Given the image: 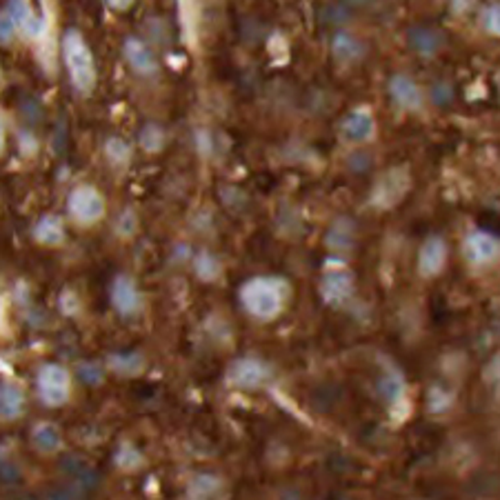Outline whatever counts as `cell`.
<instances>
[{"instance_id":"cell-1","label":"cell","mask_w":500,"mask_h":500,"mask_svg":"<svg viewBox=\"0 0 500 500\" xmlns=\"http://www.w3.org/2000/svg\"><path fill=\"white\" fill-rule=\"evenodd\" d=\"M289 287L285 280L258 276L241 287V303L249 316L258 320H274L287 303Z\"/></svg>"},{"instance_id":"cell-2","label":"cell","mask_w":500,"mask_h":500,"mask_svg":"<svg viewBox=\"0 0 500 500\" xmlns=\"http://www.w3.org/2000/svg\"><path fill=\"white\" fill-rule=\"evenodd\" d=\"M63 56L68 65L69 80L80 94H91L96 87V63L89 45L76 29H69L63 38Z\"/></svg>"},{"instance_id":"cell-3","label":"cell","mask_w":500,"mask_h":500,"mask_svg":"<svg viewBox=\"0 0 500 500\" xmlns=\"http://www.w3.org/2000/svg\"><path fill=\"white\" fill-rule=\"evenodd\" d=\"M36 387H38V396L45 405L49 407L65 405L71 396V376L68 367L58 365V362L43 365L40 367L38 376H36Z\"/></svg>"},{"instance_id":"cell-4","label":"cell","mask_w":500,"mask_h":500,"mask_svg":"<svg viewBox=\"0 0 500 500\" xmlns=\"http://www.w3.org/2000/svg\"><path fill=\"white\" fill-rule=\"evenodd\" d=\"M68 209L76 223L94 224L105 216V198L91 185H80L69 193Z\"/></svg>"},{"instance_id":"cell-5","label":"cell","mask_w":500,"mask_h":500,"mask_svg":"<svg viewBox=\"0 0 500 500\" xmlns=\"http://www.w3.org/2000/svg\"><path fill=\"white\" fill-rule=\"evenodd\" d=\"M411 178L410 172L405 167H396V170H390L382 173L376 182V187L371 190V203H374L379 209H390L398 205V203L405 198V193L410 192Z\"/></svg>"},{"instance_id":"cell-6","label":"cell","mask_w":500,"mask_h":500,"mask_svg":"<svg viewBox=\"0 0 500 500\" xmlns=\"http://www.w3.org/2000/svg\"><path fill=\"white\" fill-rule=\"evenodd\" d=\"M269 379V367L256 356L236 359L227 370V382L236 390H258Z\"/></svg>"},{"instance_id":"cell-7","label":"cell","mask_w":500,"mask_h":500,"mask_svg":"<svg viewBox=\"0 0 500 500\" xmlns=\"http://www.w3.org/2000/svg\"><path fill=\"white\" fill-rule=\"evenodd\" d=\"M463 256L474 267H484V265L496 263L500 258V238L489 232H472L463 243Z\"/></svg>"},{"instance_id":"cell-8","label":"cell","mask_w":500,"mask_h":500,"mask_svg":"<svg viewBox=\"0 0 500 500\" xmlns=\"http://www.w3.org/2000/svg\"><path fill=\"white\" fill-rule=\"evenodd\" d=\"M340 139L351 145H360L374 139L376 134V119L367 107H359V109H351L349 114L340 120L339 127Z\"/></svg>"},{"instance_id":"cell-9","label":"cell","mask_w":500,"mask_h":500,"mask_svg":"<svg viewBox=\"0 0 500 500\" xmlns=\"http://www.w3.org/2000/svg\"><path fill=\"white\" fill-rule=\"evenodd\" d=\"M318 292L328 305H343L354 294V274L345 267L328 269L320 278Z\"/></svg>"},{"instance_id":"cell-10","label":"cell","mask_w":500,"mask_h":500,"mask_svg":"<svg viewBox=\"0 0 500 500\" xmlns=\"http://www.w3.org/2000/svg\"><path fill=\"white\" fill-rule=\"evenodd\" d=\"M447 265V243L441 236H430L418 252V274L422 278H433Z\"/></svg>"},{"instance_id":"cell-11","label":"cell","mask_w":500,"mask_h":500,"mask_svg":"<svg viewBox=\"0 0 500 500\" xmlns=\"http://www.w3.org/2000/svg\"><path fill=\"white\" fill-rule=\"evenodd\" d=\"M390 96L394 99V103L405 111H421L422 103V89L418 87L414 78L405 74H394L390 78Z\"/></svg>"},{"instance_id":"cell-12","label":"cell","mask_w":500,"mask_h":500,"mask_svg":"<svg viewBox=\"0 0 500 500\" xmlns=\"http://www.w3.org/2000/svg\"><path fill=\"white\" fill-rule=\"evenodd\" d=\"M111 305L120 316H134L142 307L141 292L130 276H116L111 283Z\"/></svg>"},{"instance_id":"cell-13","label":"cell","mask_w":500,"mask_h":500,"mask_svg":"<svg viewBox=\"0 0 500 500\" xmlns=\"http://www.w3.org/2000/svg\"><path fill=\"white\" fill-rule=\"evenodd\" d=\"M122 52H125L127 63H130V68L134 69L136 74H141V76H154L156 74V69H158L156 56L145 43H142L141 38H127L125 45H122Z\"/></svg>"},{"instance_id":"cell-14","label":"cell","mask_w":500,"mask_h":500,"mask_svg":"<svg viewBox=\"0 0 500 500\" xmlns=\"http://www.w3.org/2000/svg\"><path fill=\"white\" fill-rule=\"evenodd\" d=\"M25 398L23 387L16 382H0V421H16L25 414Z\"/></svg>"},{"instance_id":"cell-15","label":"cell","mask_w":500,"mask_h":500,"mask_svg":"<svg viewBox=\"0 0 500 500\" xmlns=\"http://www.w3.org/2000/svg\"><path fill=\"white\" fill-rule=\"evenodd\" d=\"M34 241L45 245V247H58L65 241L63 218L54 216V214L40 218L34 227Z\"/></svg>"},{"instance_id":"cell-16","label":"cell","mask_w":500,"mask_h":500,"mask_svg":"<svg viewBox=\"0 0 500 500\" xmlns=\"http://www.w3.org/2000/svg\"><path fill=\"white\" fill-rule=\"evenodd\" d=\"M331 52H334V58L339 60V63L351 65L365 56V45H362L356 36L340 32L334 36V40H331Z\"/></svg>"},{"instance_id":"cell-17","label":"cell","mask_w":500,"mask_h":500,"mask_svg":"<svg viewBox=\"0 0 500 500\" xmlns=\"http://www.w3.org/2000/svg\"><path fill=\"white\" fill-rule=\"evenodd\" d=\"M34 447L43 453H56L63 447V432L54 425V422H40L34 433Z\"/></svg>"},{"instance_id":"cell-18","label":"cell","mask_w":500,"mask_h":500,"mask_svg":"<svg viewBox=\"0 0 500 500\" xmlns=\"http://www.w3.org/2000/svg\"><path fill=\"white\" fill-rule=\"evenodd\" d=\"M223 489V481L214 474H198L187 484V496L190 498H212Z\"/></svg>"},{"instance_id":"cell-19","label":"cell","mask_w":500,"mask_h":500,"mask_svg":"<svg viewBox=\"0 0 500 500\" xmlns=\"http://www.w3.org/2000/svg\"><path fill=\"white\" fill-rule=\"evenodd\" d=\"M193 272H196V276L201 278L203 283H212V280L221 276V263H218V258L214 256V254L201 252L196 260H193Z\"/></svg>"},{"instance_id":"cell-20","label":"cell","mask_w":500,"mask_h":500,"mask_svg":"<svg viewBox=\"0 0 500 500\" xmlns=\"http://www.w3.org/2000/svg\"><path fill=\"white\" fill-rule=\"evenodd\" d=\"M141 147L147 151V154H158V151L165 147V131H162L161 125L156 122H147L139 134Z\"/></svg>"},{"instance_id":"cell-21","label":"cell","mask_w":500,"mask_h":500,"mask_svg":"<svg viewBox=\"0 0 500 500\" xmlns=\"http://www.w3.org/2000/svg\"><path fill=\"white\" fill-rule=\"evenodd\" d=\"M351 243H354V224H351V221H347V218H340L329 229L328 245L331 249H349Z\"/></svg>"},{"instance_id":"cell-22","label":"cell","mask_w":500,"mask_h":500,"mask_svg":"<svg viewBox=\"0 0 500 500\" xmlns=\"http://www.w3.org/2000/svg\"><path fill=\"white\" fill-rule=\"evenodd\" d=\"M116 465L125 469V472H136V469L145 465V456H142L131 443H125V445H120L119 452H116Z\"/></svg>"},{"instance_id":"cell-23","label":"cell","mask_w":500,"mask_h":500,"mask_svg":"<svg viewBox=\"0 0 500 500\" xmlns=\"http://www.w3.org/2000/svg\"><path fill=\"white\" fill-rule=\"evenodd\" d=\"M111 370L116 371V374H139V371L145 367V360L141 359L139 354H116L109 359Z\"/></svg>"},{"instance_id":"cell-24","label":"cell","mask_w":500,"mask_h":500,"mask_svg":"<svg viewBox=\"0 0 500 500\" xmlns=\"http://www.w3.org/2000/svg\"><path fill=\"white\" fill-rule=\"evenodd\" d=\"M105 154L114 165H125L131 158V145L127 141L119 139V136H114V139H107Z\"/></svg>"},{"instance_id":"cell-25","label":"cell","mask_w":500,"mask_h":500,"mask_svg":"<svg viewBox=\"0 0 500 500\" xmlns=\"http://www.w3.org/2000/svg\"><path fill=\"white\" fill-rule=\"evenodd\" d=\"M411 45L418 54H436L438 47H441V38H438L436 32H430V29H421V32L411 34Z\"/></svg>"},{"instance_id":"cell-26","label":"cell","mask_w":500,"mask_h":500,"mask_svg":"<svg viewBox=\"0 0 500 500\" xmlns=\"http://www.w3.org/2000/svg\"><path fill=\"white\" fill-rule=\"evenodd\" d=\"M481 27L494 38H500V3H489L483 9Z\"/></svg>"},{"instance_id":"cell-27","label":"cell","mask_w":500,"mask_h":500,"mask_svg":"<svg viewBox=\"0 0 500 500\" xmlns=\"http://www.w3.org/2000/svg\"><path fill=\"white\" fill-rule=\"evenodd\" d=\"M136 229H139V218H136V214L131 212V209H127V212H122L119 216V221H116V234L122 238H130L134 236Z\"/></svg>"},{"instance_id":"cell-28","label":"cell","mask_w":500,"mask_h":500,"mask_svg":"<svg viewBox=\"0 0 500 500\" xmlns=\"http://www.w3.org/2000/svg\"><path fill=\"white\" fill-rule=\"evenodd\" d=\"M449 405H452V396L445 394L443 390H438V387H433L430 391V411L432 414H443V411L449 410Z\"/></svg>"},{"instance_id":"cell-29","label":"cell","mask_w":500,"mask_h":500,"mask_svg":"<svg viewBox=\"0 0 500 500\" xmlns=\"http://www.w3.org/2000/svg\"><path fill=\"white\" fill-rule=\"evenodd\" d=\"M16 36V23L9 16L7 9L0 12V45H9Z\"/></svg>"},{"instance_id":"cell-30","label":"cell","mask_w":500,"mask_h":500,"mask_svg":"<svg viewBox=\"0 0 500 500\" xmlns=\"http://www.w3.org/2000/svg\"><path fill=\"white\" fill-rule=\"evenodd\" d=\"M474 3H476V0H452L453 14H467L469 9L474 7Z\"/></svg>"},{"instance_id":"cell-31","label":"cell","mask_w":500,"mask_h":500,"mask_svg":"<svg viewBox=\"0 0 500 500\" xmlns=\"http://www.w3.org/2000/svg\"><path fill=\"white\" fill-rule=\"evenodd\" d=\"M105 3L109 5L111 9H116V12H125V9L131 7V3H134V0H105Z\"/></svg>"},{"instance_id":"cell-32","label":"cell","mask_w":500,"mask_h":500,"mask_svg":"<svg viewBox=\"0 0 500 500\" xmlns=\"http://www.w3.org/2000/svg\"><path fill=\"white\" fill-rule=\"evenodd\" d=\"M5 147V127H3V120H0V151H3Z\"/></svg>"}]
</instances>
